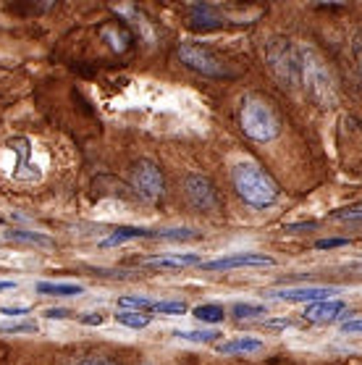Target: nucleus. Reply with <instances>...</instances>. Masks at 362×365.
Listing matches in <instances>:
<instances>
[{
	"mask_svg": "<svg viewBox=\"0 0 362 365\" xmlns=\"http://www.w3.org/2000/svg\"><path fill=\"white\" fill-rule=\"evenodd\" d=\"M231 182L239 197L252 207H268L279 200V184L265 174L257 163H239L231 171Z\"/></svg>",
	"mask_w": 362,
	"mask_h": 365,
	"instance_id": "obj_1",
	"label": "nucleus"
},
{
	"mask_svg": "<svg viewBox=\"0 0 362 365\" xmlns=\"http://www.w3.org/2000/svg\"><path fill=\"white\" fill-rule=\"evenodd\" d=\"M299 82L305 84L307 95L321 108L336 106V87L329 74V66L313 48H299Z\"/></svg>",
	"mask_w": 362,
	"mask_h": 365,
	"instance_id": "obj_2",
	"label": "nucleus"
},
{
	"mask_svg": "<svg viewBox=\"0 0 362 365\" xmlns=\"http://www.w3.org/2000/svg\"><path fill=\"white\" fill-rule=\"evenodd\" d=\"M242 129L249 140L255 142H271L279 137L281 124L273 108L260 98H244L242 103Z\"/></svg>",
	"mask_w": 362,
	"mask_h": 365,
	"instance_id": "obj_3",
	"label": "nucleus"
},
{
	"mask_svg": "<svg viewBox=\"0 0 362 365\" xmlns=\"http://www.w3.org/2000/svg\"><path fill=\"white\" fill-rule=\"evenodd\" d=\"M268 68L279 82L294 87L299 84V48H294L289 40H271L265 48Z\"/></svg>",
	"mask_w": 362,
	"mask_h": 365,
	"instance_id": "obj_4",
	"label": "nucleus"
},
{
	"mask_svg": "<svg viewBox=\"0 0 362 365\" xmlns=\"http://www.w3.org/2000/svg\"><path fill=\"white\" fill-rule=\"evenodd\" d=\"M179 61L187 68L197 71L202 76H210V79H223V76H231L223 66V61L210 53L202 45H195V42H181L179 45Z\"/></svg>",
	"mask_w": 362,
	"mask_h": 365,
	"instance_id": "obj_5",
	"label": "nucleus"
},
{
	"mask_svg": "<svg viewBox=\"0 0 362 365\" xmlns=\"http://www.w3.org/2000/svg\"><path fill=\"white\" fill-rule=\"evenodd\" d=\"M276 266V260L265 252H234V255H223L215 260L202 263V271H234V268H265Z\"/></svg>",
	"mask_w": 362,
	"mask_h": 365,
	"instance_id": "obj_6",
	"label": "nucleus"
},
{
	"mask_svg": "<svg viewBox=\"0 0 362 365\" xmlns=\"http://www.w3.org/2000/svg\"><path fill=\"white\" fill-rule=\"evenodd\" d=\"M134 190L140 192L145 200H157L163 195V174H160V168L155 163H150V160H140L137 166H134Z\"/></svg>",
	"mask_w": 362,
	"mask_h": 365,
	"instance_id": "obj_7",
	"label": "nucleus"
},
{
	"mask_svg": "<svg viewBox=\"0 0 362 365\" xmlns=\"http://www.w3.org/2000/svg\"><path fill=\"white\" fill-rule=\"evenodd\" d=\"M333 294H338L336 287H286V289H273L268 292V297L273 299H284V302H305V305H313V302H323V299H333Z\"/></svg>",
	"mask_w": 362,
	"mask_h": 365,
	"instance_id": "obj_8",
	"label": "nucleus"
},
{
	"mask_svg": "<svg viewBox=\"0 0 362 365\" xmlns=\"http://www.w3.org/2000/svg\"><path fill=\"white\" fill-rule=\"evenodd\" d=\"M187 197L200 210H218V205H221L218 202V192L210 184V179H205V176L200 174L187 176Z\"/></svg>",
	"mask_w": 362,
	"mask_h": 365,
	"instance_id": "obj_9",
	"label": "nucleus"
},
{
	"mask_svg": "<svg viewBox=\"0 0 362 365\" xmlns=\"http://www.w3.org/2000/svg\"><path fill=\"white\" fill-rule=\"evenodd\" d=\"M352 316L349 310H346V305L341 302V299H323V302H313V305L305 307V313H302V318L305 321H313V324H331V321H338V318H346Z\"/></svg>",
	"mask_w": 362,
	"mask_h": 365,
	"instance_id": "obj_10",
	"label": "nucleus"
},
{
	"mask_svg": "<svg viewBox=\"0 0 362 365\" xmlns=\"http://www.w3.org/2000/svg\"><path fill=\"white\" fill-rule=\"evenodd\" d=\"M145 266L160 268V271H181V268H190V266H202V257L197 252H168V255L148 257Z\"/></svg>",
	"mask_w": 362,
	"mask_h": 365,
	"instance_id": "obj_11",
	"label": "nucleus"
},
{
	"mask_svg": "<svg viewBox=\"0 0 362 365\" xmlns=\"http://www.w3.org/2000/svg\"><path fill=\"white\" fill-rule=\"evenodd\" d=\"M215 349H218L221 355H252V352H260V349H263V339H255V336H237V339L215 344Z\"/></svg>",
	"mask_w": 362,
	"mask_h": 365,
	"instance_id": "obj_12",
	"label": "nucleus"
},
{
	"mask_svg": "<svg viewBox=\"0 0 362 365\" xmlns=\"http://www.w3.org/2000/svg\"><path fill=\"white\" fill-rule=\"evenodd\" d=\"M129 240H155V232H150V229H140V226H118L105 242H103V247H113V245H124Z\"/></svg>",
	"mask_w": 362,
	"mask_h": 365,
	"instance_id": "obj_13",
	"label": "nucleus"
},
{
	"mask_svg": "<svg viewBox=\"0 0 362 365\" xmlns=\"http://www.w3.org/2000/svg\"><path fill=\"white\" fill-rule=\"evenodd\" d=\"M37 292L45 297H79L84 292L82 284H61V282H37Z\"/></svg>",
	"mask_w": 362,
	"mask_h": 365,
	"instance_id": "obj_14",
	"label": "nucleus"
},
{
	"mask_svg": "<svg viewBox=\"0 0 362 365\" xmlns=\"http://www.w3.org/2000/svg\"><path fill=\"white\" fill-rule=\"evenodd\" d=\"M103 37L110 42V48L118 50V53H124L129 48V42H132V34L126 32L124 26H105L103 29Z\"/></svg>",
	"mask_w": 362,
	"mask_h": 365,
	"instance_id": "obj_15",
	"label": "nucleus"
},
{
	"mask_svg": "<svg viewBox=\"0 0 362 365\" xmlns=\"http://www.w3.org/2000/svg\"><path fill=\"white\" fill-rule=\"evenodd\" d=\"M192 316L197 318L200 324H221L223 321V307L221 305H215V302H207V305H200L192 310Z\"/></svg>",
	"mask_w": 362,
	"mask_h": 365,
	"instance_id": "obj_16",
	"label": "nucleus"
},
{
	"mask_svg": "<svg viewBox=\"0 0 362 365\" xmlns=\"http://www.w3.org/2000/svg\"><path fill=\"white\" fill-rule=\"evenodd\" d=\"M115 321L121 326H129V329H145V326H150L152 316L142 313V310H121V313L115 316Z\"/></svg>",
	"mask_w": 362,
	"mask_h": 365,
	"instance_id": "obj_17",
	"label": "nucleus"
},
{
	"mask_svg": "<svg viewBox=\"0 0 362 365\" xmlns=\"http://www.w3.org/2000/svg\"><path fill=\"white\" fill-rule=\"evenodd\" d=\"M6 237L14 242H26V245H42V247H50L53 240H50L48 234H40V232H21V229H14V232H6Z\"/></svg>",
	"mask_w": 362,
	"mask_h": 365,
	"instance_id": "obj_18",
	"label": "nucleus"
},
{
	"mask_svg": "<svg viewBox=\"0 0 362 365\" xmlns=\"http://www.w3.org/2000/svg\"><path fill=\"white\" fill-rule=\"evenodd\" d=\"M231 313L242 321V318H257V316H268V310H265V305H260V302H237V305L231 307Z\"/></svg>",
	"mask_w": 362,
	"mask_h": 365,
	"instance_id": "obj_19",
	"label": "nucleus"
},
{
	"mask_svg": "<svg viewBox=\"0 0 362 365\" xmlns=\"http://www.w3.org/2000/svg\"><path fill=\"white\" fill-rule=\"evenodd\" d=\"M0 334H14V336H19V334H37V324H32V321H0Z\"/></svg>",
	"mask_w": 362,
	"mask_h": 365,
	"instance_id": "obj_20",
	"label": "nucleus"
},
{
	"mask_svg": "<svg viewBox=\"0 0 362 365\" xmlns=\"http://www.w3.org/2000/svg\"><path fill=\"white\" fill-rule=\"evenodd\" d=\"M118 305L124 307V310L134 307V310H142V313H145V310H152L155 302H152L150 297H145V294H124V297L118 299Z\"/></svg>",
	"mask_w": 362,
	"mask_h": 365,
	"instance_id": "obj_21",
	"label": "nucleus"
},
{
	"mask_svg": "<svg viewBox=\"0 0 362 365\" xmlns=\"http://www.w3.org/2000/svg\"><path fill=\"white\" fill-rule=\"evenodd\" d=\"M152 310L160 313V316H184V313H187V305H184L181 299H163V302H155Z\"/></svg>",
	"mask_w": 362,
	"mask_h": 365,
	"instance_id": "obj_22",
	"label": "nucleus"
},
{
	"mask_svg": "<svg viewBox=\"0 0 362 365\" xmlns=\"http://www.w3.org/2000/svg\"><path fill=\"white\" fill-rule=\"evenodd\" d=\"M173 336H179L184 341H195V344H207L221 336V331H176Z\"/></svg>",
	"mask_w": 362,
	"mask_h": 365,
	"instance_id": "obj_23",
	"label": "nucleus"
},
{
	"mask_svg": "<svg viewBox=\"0 0 362 365\" xmlns=\"http://www.w3.org/2000/svg\"><path fill=\"white\" fill-rule=\"evenodd\" d=\"M344 245H349V240H344V237H331V240L315 242V247L318 250H333V247H344Z\"/></svg>",
	"mask_w": 362,
	"mask_h": 365,
	"instance_id": "obj_24",
	"label": "nucleus"
},
{
	"mask_svg": "<svg viewBox=\"0 0 362 365\" xmlns=\"http://www.w3.org/2000/svg\"><path fill=\"white\" fill-rule=\"evenodd\" d=\"M341 331L344 334H362V318H349V321H344Z\"/></svg>",
	"mask_w": 362,
	"mask_h": 365,
	"instance_id": "obj_25",
	"label": "nucleus"
},
{
	"mask_svg": "<svg viewBox=\"0 0 362 365\" xmlns=\"http://www.w3.org/2000/svg\"><path fill=\"white\" fill-rule=\"evenodd\" d=\"M79 365H115V363L105 355H90V357H84Z\"/></svg>",
	"mask_w": 362,
	"mask_h": 365,
	"instance_id": "obj_26",
	"label": "nucleus"
},
{
	"mask_svg": "<svg viewBox=\"0 0 362 365\" xmlns=\"http://www.w3.org/2000/svg\"><path fill=\"white\" fill-rule=\"evenodd\" d=\"M26 313H29V307H0V316H9V318L26 316Z\"/></svg>",
	"mask_w": 362,
	"mask_h": 365,
	"instance_id": "obj_27",
	"label": "nucleus"
},
{
	"mask_svg": "<svg viewBox=\"0 0 362 365\" xmlns=\"http://www.w3.org/2000/svg\"><path fill=\"white\" fill-rule=\"evenodd\" d=\"M45 318H53V321H63V318H68V310H63V307H50V310H45Z\"/></svg>",
	"mask_w": 362,
	"mask_h": 365,
	"instance_id": "obj_28",
	"label": "nucleus"
},
{
	"mask_svg": "<svg viewBox=\"0 0 362 365\" xmlns=\"http://www.w3.org/2000/svg\"><path fill=\"white\" fill-rule=\"evenodd\" d=\"M82 324H87V326H100V324H103V316H100V313H84V316H82Z\"/></svg>",
	"mask_w": 362,
	"mask_h": 365,
	"instance_id": "obj_29",
	"label": "nucleus"
},
{
	"mask_svg": "<svg viewBox=\"0 0 362 365\" xmlns=\"http://www.w3.org/2000/svg\"><path fill=\"white\" fill-rule=\"evenodd\" d=\"M265 326H268V329H289L291 321H289V318H279V321H265Z\"/></svg>",
	"mask_w": 362,
	"mask_h": 365,
	"instance_id": "obj_30",
	"label": "nucleus"
},
{
	"mask_svg": "<svg viewBox=\"0 0 362 365\" xmlns=\"http://www.w3.org/2000/svg\"><path fill=\"white\" fill-rule=\"evenodd\" d=\"M315 224H289L284 226V232H299V229H313Z\"/></svg>",
	"mask_w": 362,
	"mask_h": 365,
	"instance_id": "obj_31",
	"label": "nucleus"
},
{
	"mask_svg": "<svg viewBox=\"0 0 362 365\" xmlns=\"http://www.w3.org/2000/svg\"><path fill=\"white\" fill-rule=\"evenodd\" d=\"M354 58H357V68H360V74H362V40L357 42V48H354Z\"/></svg>",
	"mask_w": 362,
	"mask_h": 365,
	"instance_id": "obj_32",
	"label": "nucleus"
},
{
	"mask_svg": "<svg viewBox=\"0 0 362 365\" xmlns=\"http://www.w3.org/2000/svg\"><path fill=\"white\" fill-rule=\"evenodd\" d=\"M9 289H16V282H0V292H9Z\"/></svg>",
	"mask_w": 362,
	"mask_h": 365,
	"instance_id": "obj_33",
	"label": "nucleus"
},
{
	"mask_svg": "<svg viewBox=\"0 0 362 365\" xmlns=\"http://www.w3.org/2000/svg\"><path fill=\"white\" fill-rule=\"evenodd\" d=\"M0 224H3V218H0Z\"/></svg>",
	"mask_w": 362,
	"mask_h": 365,
	"instance_id": "obj_34",
	"label": "nucleus"
}]
</instances>
